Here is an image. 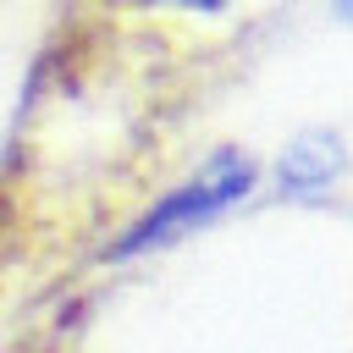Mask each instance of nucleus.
<instances>
[{
  "label": "nucleus",
  "mask_w": 353,
  "mask_h": 353,
  "mask_svg": "<svg viewBox=\"0 0 353 353\" xmlns=\"http://www.w3.org/2000/svg\"><path fill=\"white\" fill-rule=\"evenodd\" d=\"M248 188H254V160H243V154H221V160H210L199 176H188L176 193H165L149 215H138V221L116 237L110 259H127V254H149V248H171V243H182L188 232H199V226H210L215 215H226Z\"/></svg>",
  "instance_id": "obj_1"
},
{
  "label": "nucleus",
  "mask_w": 353,
  "mask_h": 353,
  "mask_svg": "<svg viewBox=\"0 0 353 353\" xmlns=\"http://www.w3.org/2000/svg\"><path fill=\"white\" fill-rule=\"evenodd\" d=\"M331 171H336V149H309V143H298V149L287 154V165H281V182H287L292 193H309V188H325Z\"/></svg>",
  "instance_id": "obj_2"
}]
</instances>
